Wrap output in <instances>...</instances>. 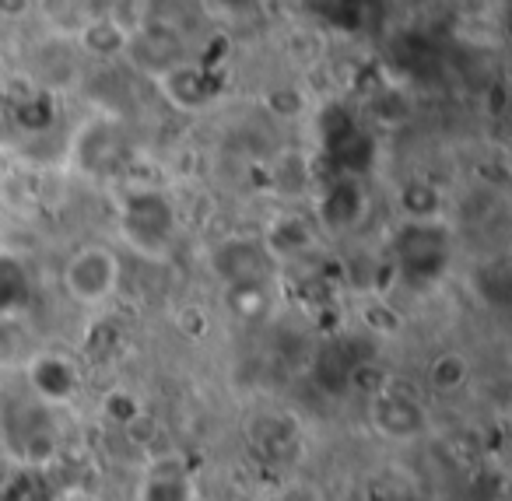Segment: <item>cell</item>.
<instances>
[{
  "label": "cell",
  "instance_id": "cell-1",
  "mask_svg": "<svg viewBox=\"0 0 512 501\" xmlns=\"http://www.w3.org/2000/svg\"><path fill=\"white\" fill-rule=\"evenodd\" d=\"M120 235L134 253L165 260L176 239V207L165 193L137 190L120 207Z\"/></svg>",
  "mask_w": 512,
  "mask_h": 501
},
{
  "label": "cell",
  "instance_id": "cell-2",
  "mask_svg": "<svg viewBox=\"0 0 512 501\" xmlns=\"http://www.w3.org/2000/svg\"><path fill=\"white\" fill-rule=\"evenodd\" d=\"M120 288V256L109 246H81L64 267V291L81 309H99Z\"/></svg>",
  "mask_w": 512,
  "mask_h": 501
},
{
  "label": "cell",
  "instance_id": "cell-3",
  "mask_svg": "<svg viewBox=\"0 0 512 501\" xmlns=\"http://www.w3.org/2000/svg\"><path fill=\"white\" fill-rule=\"evenodd\" d=\"M397 263L407 281H439L449 263V235L435 221H411L397 235Z\"/></svg>",
  "mask_w": 512,
  "mask_h": 501
},
{
  "label": "cell",
  "instance_id": "cell-4",
  "mask_svg": "<svg viewBox=\"0 0 512 501\" xmlns=\"http://www.w3.org/2000/svg\"><path fill=\"white\" fill-rule=\"evenodd\" d=\"M369 424L390 442H411L425 435L428 410L411 389H379L369 400Z\"/></svg>",
  "mask_w": 512,
  "mask_h": 501
},
{
  "label": "cell",
  "instance_id": "cell-5",
  "mask_svg": "<svg viewBox=\"0 0 512 501\" xmlns=\"http://www.w3.org/2000/svg\"><path fill=\"white\" fill-rule=\"evenodd\" d=\"M211 263H214V274H218L232 291H260L267 281L271 253H267V246H260V242L228 239L214 249Z\"/></svg>",
  "mask_w": 512,
  "mask_h": 501
},
{
  "label": "cell",
  "instance_id": "cell-6",
  "mask_svg": "<svg viewBox=\"0 0 512 501\" xmlns=\"http://www.w3.org/2000/svg\"><path fill=\"white\" fill-rule=\"evenodd\" d=\"M29 386L36 403H43V407L71 403L81 386L78 365L64 354H39V358L29 361Z\"/></svg>",
  "mask_w": 512,
  "mask_h": 501
},
{
  "label": "cell",
  "instance_id": "cell-7",
  "mask_svg": "<svg viewBox=\"0 0 512 501\" xmlns=\"http://www.w3.org/2000/svg\"><path fill=\"white\" fill-rule=\"evenodd\" d=\"M67 491L46 466L15 463L0 470V501H64Z\"/></svg>",
  "mask_w": 512,
  "mask_h": 501
},
{
  "label": "cell",
  "instance_id": "cell-8",
  "mask_svg": "<svg viewBox=\"0 0 512 501\" xmlns=\"http://www.w3.org/2000/svg\"><path fill=\"white\" fill-rule=\"evenodd\" d=\"M362 214H365V193L351 176L337 179V183L327 190V197H323V204H320V218H323V225H330V228L358 225V218H362Z\"/></svg>",
  "mask_w": 512,
  "mask_h": 501
},
{
  "label": "cell",
  "instance_id": "cell-9",
  "mask_svg": "<svg viewBox=\"0 0 512 501\" xmlns=\"http://www.w3.org/2000/svg\"><path fill=\"white\" fill-rule=\"evenodd\" d=\"M141 501H193V477L183 463H155L141 484Z\"/></svg>",
  "mask_w": 512,
  "mask_h": 501
},
{
  "label": "cell",
  "instance_id": "cell-10",
  "mask_svg": "<svg viewBox=\"0 0 512 501\" xmlns=\"http://www.w3.org/2000/svg\"><path fill=\"white\" fill-rule=\"evenodd\" d=\"M29 274L15 256H0V319H11L29 305Z\"/></svg>",
  "mask_w": 512,
  "mask_h": 501
},
{
  "label": "cell",
  "instance_id": "cell-11",
  "mask_svg": "<svg viewBox=\"0 0 512 501\" xmlns=\"http://www.w3.org/2000/svg\"><path fill=\"white\" fill-rule=\"evenodd\" d=\"M162 88L165 95H169L172 106L179 109H200L207 102V81L200 78L197 71H190V67H172L169 74H162Z\"/></svg>",
  "mask_w": 512,
  "mask_h": 501
},
{
  "label": "cell",
  "instance_id": "cell-12",
  "mask_svg": "<svg viewBox=\"0 0 512 501\" xmlns=\"http://www.w3.org/2000/svg\"><path fill=\"white\" fill-rule=\"evenodd\" d=\"M428 379H432V386L439 393H456L470 379V361L456 351H446L428 365Z\"/></svg>",
  "mask_w": 512,
  "mask_h": 501
},
{
  "label": "cell",
  "instance_id": "cell-13",
  "mask_svg": "<svg viewBox=\"0 0 512 501\" xmlns=\"http://www.w3.org/2000/svg\"><path fill=\"white\" fill-rule=\"evenodd\" d=\"M85 46H88V53L113 57V53L127 50V36H123L113 22H92V29H85Z\"/></svg>",
  "mask_w": 512,
  "mask_h": 501
}]
</instances>
